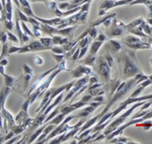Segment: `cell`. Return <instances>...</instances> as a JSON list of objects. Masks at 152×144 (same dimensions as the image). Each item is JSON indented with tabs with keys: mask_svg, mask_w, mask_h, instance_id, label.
I'll use <instances>...</instances> for the list:
<instances>
[{
	"mask_svg": "<svg viewBox=\"0 0 152 144\" xmlns=\"http://www.w3.org/2000/svg\"><path fill=\"white\" fill-rule=\"evenodd\" d=\"M34 62H35V64H36V65H38V66H41V65L44 63V60L42 59V57H39V56H36L35 59H34Z\"/></svg>",
	"mask_w": 152,
	"mask_h": 144,
	"instance_id": "8d00e7d4",
	"label": "cell"
},
{
	"mask_svg": "<svg viewBox=\"0 0 152 144\" xmlns=\"http://www.w3.org/2000/svg\"><path fill=\"white\" fill-rule=\"evenodd\" d=\"M59 113H60V107H58V108H56V107H55V108H54L52 111H51V114L49 115V116H47V118L45 119V122H44V123H48L49 121L52 120L54 117L57 116Z\"/></svg>",
	"mask_w": 152,
	"mask_h": 144,
	"instance_id": "f1b7e54d",
	"label": "cell"
},
{
	"mask_svg": "<svg viewBox=\"0 0 152 144\" xmlns=\"http://www.w3.org/2000/svg\"><path fill=\"white\" fill-rule=\"evenodd\" d=\"M29 105H31L29 99H26L23 104V106H21V109H20V111H19V113L16 115V117L14 118L15 123L18 124V125H21L24 129L28 128V125L31 123V121H33V119L28 117V113Z\"/></svg>",
	"mask_w": 152,
	"mask_h": 144,
	"instance_id": "30bf717a",
	"label": "cell"
},
{
	"mask_svg": "<svg viewBox=\"0 0 152 144\" xmlns=\"http://www.w3.org/2000/svg\"><path fill=\"white\" fill-rule=\"evenodd\" d=\"M134 0H102L99 4V11L97 13L99 16H102L105 14V12L109 11L113 7L122 6V5H129Z\"/></svg>",
	"mask_w": 152,
	"mask_h": 144,
	"instance_id": "8fae6325",
	"label": "cell"
},
{
	"mask_svg": "<svg viewBox=\"0 0 152 144\" xmlns=\"http://www.w3.org/2000/svg\"><path fill=\"white\" fill-rule=\"evenodd\" d=\"M102 105H104L102 102H95V101H91L89 102V104L87 105L88 107L86 108H84L82 110L80 113H78L76 115V118H86L87 116H89V115H91L92 113L94 112V110L96 108H99V106H102Z\"/></svg>",
	"mask_w": 152,
	"mask_h": 144,
	"instance_id": "e0dca14e",
	"label": "cell"
},
{
	"mask_svg": "<svg viewBox=\"0 0 152 144\" xmlns=\"http://www.w3.org/2000/svg\"><path fill=\"white\" fill-rule=\"evenodd\" d=\"M18 13L19 20H20V21H24V23H28V16L26 15V14H24L23 12L20 10V9H18Z\"/></svg>",
	"mask_w": 152,
	"mask_h": 144,
	"instance_id": "1f68e13d",
	"label": "cell"
},
{
	"mask_svg": "<svg viewBox=\"0 0 152 144\" xmlns=\"http://www.w3.org/2000/svg\"><path fill=\"white\" fill-rule=\"evenodd\" d=\"M19 23H20L21 29H23V31L24 34H26V35L29 36V37H34L33 31H29V29L28 28V26H26V23H24V21H20V20H19Z\"/></svg>",
	"mask_w": 152,
	"mask_h": 144,
	"instance_id": "4dcf8cb0",
	"label": "cell"
},
{
	"mask_svg": "<svg viewBox=\"0 0 152 144\" xmlns=\"http://www.w3.org/2000/svg\"><path fill=\"white\" fill-rule=\"evenodd\" d=\"M51 51H52V53H55V54H64V50H63V48L61 47H58V46H53L52 49H51Z\"/></svg>",
	"mask_w": 152,
	"mask_h": 144,
	"instance_id": "836d02e7",
	"label": "cell"
},
{
	"mask_svg": "<svg viewBox=\"0 0 152 144\" xmlns=\"http://www.w3.org/2000/svg\"><path fill=\"white\" fill-rule=\"evenodd\" d=\"M56 126H57V125H54V124L48 123V125L45 127V129H44L43 132L41 133V135L38 137V141H37V143H40L42 140H44V139H45L49 135V134L51 133V131H52Z\"/></svg>",
	"mask_w": 152,
	"mask_h": 144,
	"instance_id": "44dd1931",
	"label": "cell"
},
{
	"mask_svg": "<svg viewBox=\"0 0 152 144\" xmlns=\"http://www.w3.org/2000/svg\"><path fill=\"white\" fill-rule=\"evenodd\" d=\"M149 62H150V65H151V67H152V56H151L150 60H149Z\"/></svg>",
	"mask_w": 152,
	"mask_h": 144,
	"instance_id": "b9f144b4",
	"label": "cell"
},
{
	"mask_svg": "<svg viewBox=\"0 0 152 144\" xmlns=\"http://www.w3.org/2000/svg\"><path fill=\"white\" fill-rule=\"evenodd\" d=\"M58 1H60V2H65V1H70V0H58Z\"/></svg>",
	"mask_w": 152,
	"mask_h": 144,
	"instance_id": "60d3db41",
	"label": "cell"
},
{
	"mask_svg": "<svg viewBox=\"0 0 152 144\" xmlns=\"http://www.w3.org/2000/svg\"><path fill=\"white\" fill-rule=\"evenodd\" d=\"M118 62L123 66V74L125 78H131L140 72L138 65L136 63V56L134 52L130 50H124L122 49L121 53H118Z\"/></svg>",
	"mask_w": 152,
	"mask_h": 144,
	"instance_id": "6da1fadb",
	"label": "cell"
},
{
	"mask_svg": "<svg viewBox=\"0 0 152 144\" xmlns=\"http://www.w3.org/2000/svg\"><path fill=\"white\" fill-rule=\"evenodd\" d=\"M49 49L44 46L40 41H31L28 45H23L21 47H9L8 48V55L18 53V54H23V53H34L39 52V51H46Z\"/></svg>",
	"mask_w": 152,
	"mask_h": 144,
	"instance_id": "5b68a950",
	"label": "cell"
},
{
	"mask_svg": "<svg viewBox=\"0 0 152 144\" xmlns=\"http://www.w3.org/2000/svg\"><path fill=\"white\" fill-rule=\"evenodd\" d=\"M109 142L110 143H137V142H133V141H130L129 139L126 137H123L122 134L112 138L111 140H109Z\"/></svg>",
	"mask_w": 152,
	"mask_h": 144,
	"instance_id": "cb8c5ba5",
	"label": "cell"
},
{
	"mask_svg": "<svg viewBox=\"0 0 152 144\" xmlns=\"http://www.w3.org/2000/svg\"><path fill=\"white\" fill-rule=\"evenodd\" d=\"M29 2L34 3V2H44V3H47L48 1H52V0H28Z\"/></svg>",
	"mask_w": 152,
	"mask_h": 144,
	"instance_id": "f35d334b",
	"label": "cell"
},
{
	"mask_svg": "<svg viewBox=\"0 0 152 144\" xmlns=\"http://www.w3.org/2000/svg\"><path fill=\"white\" fill-rule=\"evenodd\" d=\"M88 16V11L83 12L81 10H79L76 13L72 14V15L68 16V18H64L63 21L59 24L58 26H56L57 29H64L70 26H75V24H79V23H85L86 18Z\"/></svg>",
	"mask_w": 152,
	"mask_h": 144,
	"instance_id": "ba28073f",
	"label": "cell"
},
{
	"mask_svg": "<svg viewBox=\"0 0 152 144\" xmlns=\"http://www.w3.org/2000/svg\"><path fill=\"white\" fill-rule=\"evenodd\" d=\"M144 122H145V121H144ZM141 126L143 127V129L145 131L146 130H149V129H150V127H152V122L150 121V119H149V120H146L145 123H142Z\"/></svg>",
	"mask_w": 152,
	"mask_h": 144,
	"instance_id": "d590c367",
	"label": "cell"
},
{
	"mask_svg": "<svg viewBox=\"0 0 152 144\" xmlns=\"http://www.w3.org/2000/svg\"><path fill=\"white\" fill-rule=\"evenodd\" d=\"M6 34H7V38H8L9 41H11V42H13V43H19L18 38H16V36H14L10 31H8Z\"/></svg>",
	"mask_w": 152,
	"mask_h": 144,
	"instance_id": "d6a6232c",
	"label": "cell"
},
{
	"mask_svg": "<svg viewBox=\"0 0 152 144\" xmlns=\"http://www.w3.org/2000/svg\"><path fill=\"white\" fill-rule=\"evenodd\" d=\"M57 67H58V64L56 65V66H54L53 68H51V69L47 70L46 72L42 73V74H40L39 76H36L35 78H31V79H33V81L29 83V86H28V94H26V97H28L33 91H35V90L42 84V82H43L44 80H45L46 78H47Z\"/></svg>",
	"mask_w": 152,
	"mask_h": 144,
	"instance_id": "7c38bea8",
	"label": "cell"
},
{
	"mask_svg": "<svg viewBox=\"0 0 152 144\" xmlns=\"http://www.w3.org/2000/svg\"><path fill=\"white\" fill-rule=\"evenodd\" d=\"M69 73L73 79H78V78H80L84 74L89 75V76H94V75H95L94 70L92 69L91 67L86 66V65H83V64H80L79 66H77L73 70H69Z\"/></svg>",
	"mask_w": 152,
	"mask_h": 144,
	"instance_id": "5bb4252c",
	"label": "cell"
},
{
	"mask_svg": "<svg viewBox=\"0 0 152 144\" xmlns=\"http://www.w3.org/2000/svg\"><path fill=\"white\" fill-rule=\"evenodd\" d=\"M18 1H19V4H20V7H19L18 9H20L26 15L35 18V14H34L33 10H31V4H29L28 0H18Z\"/></svg>",
	"mask_w": 152,
	"mask_h": 144,
	"instance_id": "ac0fdd59",
	"label": "cell"
},
{
	"mask_svg": "<svg viewBox=\"0 0 152 144\" xmlns=\"http://www.w3.org/2000/svg\"><path fill=\"white\" fill-rule=\"evenodd\" d=\"M123 49V45L120 41H117V40H109V41H105V44H104V50L107 52L111 53V54L114 56V55H117L118 53L121 52V50Z\"/></svg>",
	"mask_w": 152,
	"mask_h": 144,
	"instance_id": "2e32d148",
	"label": "cell"
},
{
	"mask_svg": "<svg viewBox=\"0 0 152 144\" xmlns=\"http://www.w3.org/2000/svg\"><path fill=\"white\" fill-rule=\"evenodd\" d=\"M88 81H89V75H86L85 77H80L78 80H76L74 85L71 87L69 91L67 92V94L63 97V101H62L63 104H65V102H67L68 101H70V99H72V96H74L78 90L81 88L82 86H84L86 83H88Z\"/></svg>",
	"mask_w": 152,
	"mask_h": 144,
	"instance_id": "4fadbf2b",
	"label": "cell"
},
{
	"mask_svg": "<svg viewBox=\"0 0 152 144\" xmlns=\"http://www.w3.org/2000/svg\"><path fill=\"white\" fill-rule=\"evenodd\" d=\"M95 60H96V55L88 54L85 59H82V60L80 59V60H78V62H79L80 64L86 65V66L94 67V63H95Z\"/></svg>",
	"mask_w": 152,
	"mask_h": 144,
	"instance_id": "7402d4cb",
	"label": "cell"
},
{
	"mask_svg": "<svg viewBox=\"0 0 152 144\" xmlns=\"http://www.w3.org/2000/svg\"><path fill=\"white\" fill-rule=\"evenodd\" d=\"M104 59L107 60V62L109 63V65L111 66V68L114 66V56H113L111 53L105 51L104 54Z\"/></svg>",
	"mask_w": 152,
	"mask_h": 144,
	"instance_id": "f546056e",
	"label": "cell"
},
{
	"mask_svg": "<svg viewBox=\"0 0 152 144\" xmlns=\"http://www.w3.org/2000/svg\"><path fill=\"white\" fill-rule=\"evenodd\" d=\"M6 35V33L5 31H0V42H2V39H3V37Z\"/></svg>",
	"mask_w": 152,
	"mask_h": 144,
	"instance_id": "ab89813d",
	"label": "cell"
},
{
	"mask_svg": "<svg viewBox=\"0 0 152 144\" xmlns=\"http://www.w3.org/2000/svg\"><path fill=\"white\" fill-rule=\"evenodd\" d=\"M87 94H90L92 97L96 96H104V90L102 87H99V88H94V89H86Z\"/></svg>",
	"mask_w": 152,
	"mask_h": 144,
	"instance_id": "d4e9b609",
	"label": "cell"
},
{
	"mask_svg": "<svg viewBox=\"0 0 152 144\" xmlns=\"http://www.w3.org/2000/svg\"><path fill=\"white\" fill-rule=\"evenodd\" d=\"M57 64H58V67L56 68V69L54 70V71L51 73V74L49 75V76L46 78L43 82H42V84L35 90V91H33L28 97H26V99H29V102H31V104H33V102H35L38 97L44 96L45 91L49 88V87H50V85L54 80V78L57 76L59 73H60L61 71H66V70H67L66 69V60L65 59L63 61H61L60 63H57Z\"/></svg>",
	"mask_w": 152,
	"mask_h": 144,
	"instance_id": "7a4b0ae2",
	"label": "cell"
},
{
	"mask_svg": "<svg viewBox=\"0 0 152 144\" xmlns=\"http://www.w3.org/2000/svg\"><path fill=\"white\" fill-rule=\"evenodd\" d=\"M40 39V42L43 44L44 46H46L49 50H51L52 49V47L54 46V44H53V41H52V38H39Z\"/></svg>",
	"mask_w": 152,
	"mask_h": 144,
	"instance_id": "83f0119b",
	"label": "cell"
},
{
	"mask_svg": "<svg viewBox=\"0 0 152 144\" xmlns=\"http://www.w3.org/2000/svg\"><path fill=\"white\" fill-rule=\"evenodd\" d=\"M51 38H52L54 46H63V45H65L68 41H69V39L68 38L59 36V35H54V36L51 37Z\"/></svg>",
	"mask_w": 152,
	"mask_h": 144,
	"instance_id": "603a6c76",
	"label": "cell"
},
{
	"mask_svg": "<svg viewBox=\"0 0 152 144\" xmlns=\"http://www.w3.org/2000/svg\"><path fill=\"white\" fill-rule=\"evenodd\" d=\"M23 74H21L18 78H16L15 82H14L13 86H12V90L13 91L18 92L20 96L23 97H26V94H28V89L31 83V78L34 77V71L28 65L23 64Z\"/></svg>",
	"mask_w": 152,
	"mask_h": 144,
	"instance_id": "3957f363",
	"label": "cell"
},
{
	"mask_svg": "<svg viewBox=\"0 0 152 144\" xmlns=\"http://www.w3.org/2000/svg\"><path fill=\"white\" fill-rule=\"evenodd\" d=\"M145 102L146 101H141V102H134V104H132L131 107H130L129 109L128 108L126 109V112H125L123 115H121V116H119L118 118L115 119V120H113L111 123L109 124V125L105 127V129H104V131H102V133H104L105 136H107L109 134H111L113 131L116 130L118 127L121 126L122 124H124L125 122L127 121V119H128L129 117L131 116L132 114H133V112L137 108H138V107L143 106V105L145 104Z\"/></svg>",
	"mask_w": 152,
	"mask_h": 144,
	"instance_id": "277c9868",
	"label": "cell"
},
{
	"mask_svg": "<svg viewBox=\"0 0 152 144\" xmlns=\"http://www.w3.org/2000/svg\"><path fill=\"white\" fill-rule=\"evenodd\" d=\"M121 84V80L119 78H115V79H111L109 82L107 83H104V86L102 88L104 90V94H107V101L112 99V96H114V94L116 92L117 88L119 87V85ZM107 104V102H105Z\"/></svg>",
	"mask_w": 152,
	"mask_h": 144,
	"instance_id": "9a60e30c",
	"label": "cell"
},
{
	"mask_svg": "<svg viewBox=\"0 0 152 144\" xmlns=\"http://www.w3.org/2000/svg\"><path fill=\"white\" fill-rule=\"evenodd\" d=\"M125 31H127L126 23H124L123 21L118 20L116 16H115L112 19L111 26L109 28H105L104 35L107 38H115V37H121Z\"/></svg>",
	"mask_w": 152,
	"mask_h": 144,
	"instance_id": "9c48e42d",
	"label": "cell"
},
{
	"mask_svg": "<svg viewBox=\"0 0 152 144\" xmlns=\"http://www.w3.org/2000/svg\"><path fill=\"white\" fill-rule=\"evenodd\" d=\"M94 68L95 69V72H96L100 76V78H102L104 83H107V82H109L110 80H111V69L112 68L109 65V63L107 62V60L104 59V56L96 57Z\"/></svg>",
	"mask_w": 152,
	"mask_h": 144,
	"instance_id": "8992f818",
	"label": "cell"
},
{
	"mask_svg": "<svg viewBox=\"0 0 152 144\" xmlns=\"http://www.w3.org/2000/svg\"><path fill=\"white\" fill-rule=\"evenodd\" d=\"M121 42H123L124 45H126L127 47L131 50H151V47L146 41H144L143 39L139 38L137 36L134 35H129L127 37H124L122 39Z\"/></svg>",
	"mask_w": 152,
	"mask_h": 144,
	"instance_id": "52a82bcc",
	"label": "cell"
},
{
	"mask_svg": "<svg viewBox=\"0 0 152 144\" xmlns=\"http://www.w3.org/2000/svg\"><path fill=\"white\" fill-rule=\"evenodd\" d=\"M7 64H8V60L6 58H3V59L0 61V65H2V66H6Z\"/></svg>",
	"mask_w": 152,
	"mask_h": 144,
	"instance_id": "74e56055",
	"label": "cell"
},
{
	"mask_svg": "<svg viewBox=\"0 0 152 144\" xmlns=\"http://www.w3.org/2000/svg\"><path fill=\"white\" fill-rule=\"evenodd\" d=\"M12 91V88L9 86H6V85H3L2 89L0 90V111L4 108V104L6 102L7 96H9V94Z\"/></svg>",
	"mask_w": 152,
	"mask_h": 144,
	"instance_id": "d6986e66",
	"label": "cell"
},
{
	"mask_svg": "<svg viewBox=\"0 0 152 144\" xmlns=\"http://www.w3.org/2000/svg\"><path fill=\"white\" fill-rule=\"evenodd\" d=\"M91 41H92V39L90 38L89 36H86V37H84L83 39H81V40L78 42L77 45L79 46L80 49L84 48V47H89V45L91 44Z\"/></svg>",
	"mask_w": 152,
	"mask_h": 144,
	"instance_id": "484cf974",
	"label": "cell"
},
{
	"mask_svg": "<svg viewBox=\"0 0 152 144\" xmlns=\"http://www.w3.org/2000/svg\"><path fill=\"white\" fill-rule=\"evenodd\" d=\"M35 18L38 19L40 23H45V24H49V26H58L59 24L63 21L64 18H52V19H46V18H41L39 16L35 15Z\"/></svg>",
	"mask_w": 152,
	"mask_h": 144,
	"instance_id": "ffe728a7",
	"label": "cell"
},
{
	"mask_svg": "<svg viewBox=\"0 0 152 144\" xmlns=\"http://www.w3.org/2000/svg\"><path fill=\"white\" fill-rule=\"evenodd\" d=\"M3 77H4V85L9 86V87H11V88H12V86H13L16 78H14L12 76H9V75H7V74H4Z\"/></svg>",
	"mask_w": 152,
	"mask_h": 144,
	"instance_id": "4316f807",
	"label": "cell"
},
{
	"mask_svg": "<svg viewBox=\"0 0 152 144\" xmlns=\"http://www.w3.org/2000/svg\"><path fill=\"white\" fill-rule=\"evenodd\" d=\"M52 56L57 63H60L61 61L64 60V54H55V53H52Z\"/></svg>",
	"mask_w": 152,
	"mask_h": 144,
	"instance_id": "e575fe53",
	"label": "cell"
}]
</instances>
